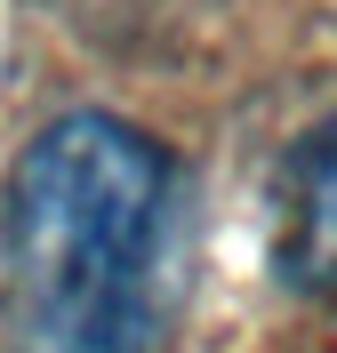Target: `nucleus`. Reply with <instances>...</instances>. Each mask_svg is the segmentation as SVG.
Listing matches in <instances>:
<instances>
[{
    "instance_id": "1",
    "label": "nucleus",
    "mask_w": 337,
    "mask_h": 353,
    "mask_svg": "<svg viewBox=\"0 0 337 353\" xmlns=\"http://www.w3.org/2000/svg\"><path fill=\"white\" fill-rule=\"evenodd\" d=\"M177 161L112 112L48 121L0 193V313L17 353H153L169 321Z\"/></svg>"
},
{
    "instance_id": "2",
    "label": "nucleus",
    "mask_w": 337,
    "mask_h": 353,
    "mask_svg": "<svg viewBox=\"0 0 337 353\" xmlns=\"http://www.w3.org/2000/svg\"><path fill=\"white\" fill-rule=\"evenodd\" d=\"M273 265L297 289L337 281V121L305 129L273 185Z\"/></svg>"
}]
</instances>
